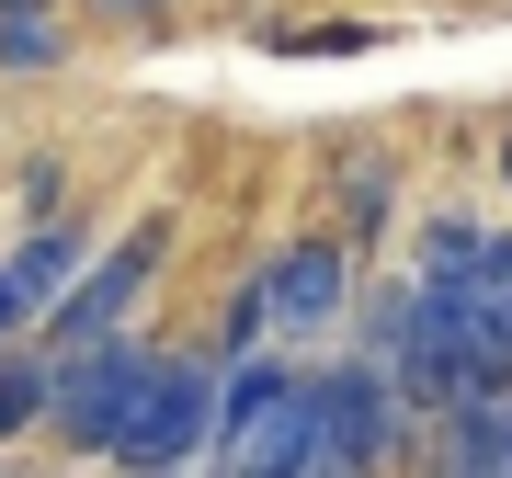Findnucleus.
Returning <instances> with one entry per match:
<instances>
[{
    "instance_id": "10",
    "label": "nucleus",
    "mask_w": 512,
    "mask_h": 478,
    "mask_svg": "<svg viewBox=\"0 0 512 478\" xmlns=\"http://www.w3.org/2000/svg\"><path fill=\"white\" fill-rule=\"evenodd\" d=\"M46 399H57V353H0V444L35 433Z\"/></svg>"
},
{
    "instance_id": "3",
    "label": "nucleus",
    "mask_w": 512,
    "mask_h": 478,
    "mask_svg": "<svg viewBox=\"0 0 512 478\" xmlns=\"http://www.w3.org/2000/svg\"><path fill=\"white\" fill-rule=\"evenodd\" d=\"M160 262H171V228H160V217H148V228H126L103 262H80V285H69V296H57V308L35 319V353H57V365H69V353L114 342V331L137 319V296L160 285Z\"/></svg>"
},
{
    "instance_id": "1",
    "label": "nucleus",
    "mask_w": 512,
    "mask_h": 478,
    "mask_svg": "<svg viewBox=\"0 0 512 478\" xmlns=\"http://www.w3.org/2000/svg\"><path fill=\"white\" fill-rule=\"evenodd\" d=\"M205 456H217V478H296L308 467V376L239 353V376H217V433H205Z\"/></svg>"
},
{
    "instance_id": "11",
    "label": "nucleus",
    "mask_w": 512,
    "mask_h": 478,
    "mask_svg": "<svg viewBox=\"0 0 512 478\" xmlns=\"http://www.w3.org/2000/svg\"><path fill=\"white\" fill-rule=\"evenodd\" d=\"M57 57V23H0V69H46Z\"/></svg>"
},
{
    "instance_id": "13",
    "label": "nucleus",
    "mask_w": 512,
    "mask_h": 478,
    "mask_svg": "<svg viewBox=\"0 0 512 478\" xmlns=\"http://www.w3.org/2000/svg\"><path fill=\"white\" fill-rule=\"evenodd\" d=\"M376 217H387V171L365 160V171H353V228H376Z\"/></svg>"
},
{
    "instance_id": "2",
    "label": "nucleus",
    "mask_w": 512,
    "mask_h": 478,
    "mask_svg": "<svg viewBox=\"0 0 512 478\" xmlns=\"http://www.w3.org/2000/svg\"><path fill=\"white\" fill-rule=\"evenodd\" d=\"M205 433H217V353H148V387H137V410H126V433H114L103 467L183 478L205 456Z\"/></svg>"
},
{
    "instance_id": "6",
    "label": "nucleus",
    "mask_w": 512,
    "mask_h": 478,
    "mask_svg": "<svg viewBox=\"0 0 512 478\" xmlns=\"http://www.w3.org/2000/svg\"><path fill=\"white\" fill-rule=\"evenodd\" d=\"M80 262H92V239H80L69 217H46V228H23L12 251H0V308H12V331H35V319L57 308V296L80 285Z\"/></svg>"
},
{
    "instance_id": "4",
    "label": "nucleus",
    "mask_w": 512,
    "mask_h": 478,
    "mask_svg": "<svg viewBox=\"0 0 512 478\" xmlns=\"http://www.w3.org/2000/svg\"><path fill=\"white\" fill-rule=\"evenodd\" d=\"M387 444H399V399H387L376 365L308 376V467H296V478H376Z\"/></svg>"
},
{
    "instance_id": "9",
    "label": "nucleus",
    "mask_w": 512,
    "mask_h": 478,
    "mask_svg": "<svg viewBox=\"0 0 512 478\" xmlns=\"http://www.w3.org/2000/svg\"><path fill=\"white\" fill-rule=\"evenodd\" d=\"M467 331H478V353H490V376L512 387V228H490L478 262H467Z\"/></svg>"
},
{
    "instance_id": "12",
    "label": "nucleus",
    "mask_w": 512,
    "mask_h": 478,
    "mask_svg": "<svg viewBox=\"0 0 512 478\" xmlns=\"http://www.w3.org/2000/svg\"><path fill=\"white\" fill-rule=\"evenodd\" d=\"M217 331H228V353H251L262 331H274V308H262V285H239V296H228V319H217Z\"/></svg>"
},
{
    "instance_id": "15",
    "label": "nucleus",
    "mask_w": 512,
    "mask_h": 478,
    "mask_svg": "<svg viewBox=\"0 0 512 478\" xmlns=\"http://www.w3.org/2000/svg\"><path fill=\"white\" fill-rule=\"evenodd\" d=\"M501 183H512V137H501Z\"/></svg>"
},
{
    "instance_id": "7",
    "label": "nucleus",
    "mask_w": 512,
    "mask_h": 478,
    "mask_svg": "<svg viewBox=\"0 0 512 478\" xmlns=\"http://www.w3.org/2000/svg\"><path fill=\"white\" fill-rule=\"evenodd\" d=\"M353 296V251L342 239H296V251L262 274V308H274V331H330Z\"/></svg>"
},
{
    "instance_id": "8",
    "label": "nucleus",
    "mask_w": 512,
    "mask_h": 478,
    "mask_svg": "<svg viewBox=\"0 0 512 478\" xmlns=\"http://www.w3.org/2000/svg\"><path fill=\"white\" fill-rule=\"evenodd\" d=\"M433 422H444L433 478H512V399H456V410H433Z\"/></svg>"
},
{
    "instance_id": "5",
    "label": "nucleus",
    "mask_w": 512,
    "mask_h": 478,
    "mask_svg": "<svg viewBox=\"0 0 512 478\" xmlns=\"http://www.w3.org/2000/svg\"><path fill=\"white\" fill-rule=\"evenodd\" d=\"M137 387H148V342L114 331V342H92V353H69V365H57V399H46V433L69 444V456H114Z\"/></svg>"
},
{
    "instance_id": "14",
    "label": "nucleus",
    "mask_w": 512,
    "mask_h": 478,
    "mask_svg": "<svg viewBox=\"0 0 512 478\" xmlns=\"http://www.w3.org/2000/svg\"><path fill=\"white\" fill-rule=\"evenodd\" d=\"M92 12H103V23H148L160 0H92Z\"/></svg>"
}]
</instances>
